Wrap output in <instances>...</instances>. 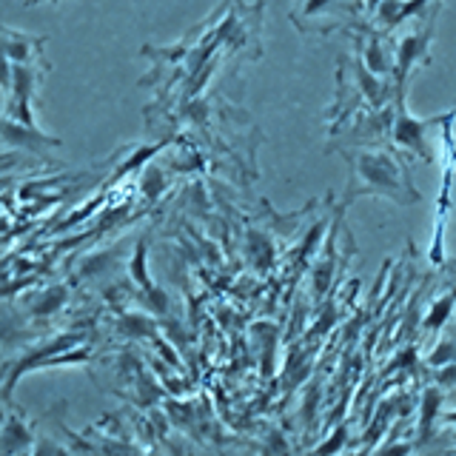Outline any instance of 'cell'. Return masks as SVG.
<instances>
[{
  "label": "cell",
  "instance_id": "cell-6",
  "mask_svg": "<svg viewBox=\"0 0 456 456\" xmlns=\"http://www.w3.org/2000/svg\"><path fill=\"white\" fill-rule=\"evenodd\" d=\"M448 419H451V422H456V413H451V417H448Z\"/></svg>",
  "mask_w": 456,
  "mask_h": 456
},
{
  "label": "cell",
  "instance_id": "cell-7",
  "mask_svg": "<svg viewBox=\"0 0 456 456\" xmlns=\"http://www.w3.org/2000/svg\"><path fill=\"white\" fill-rule=\"evenodd\" d=\"M28 4H37V0H28Z\"/></svg>",
  "mask_w": 456,
  "mask_h": 456
},
{
  "label": "cell",
  "instance_id": "cell-5",
  "mask_svg": "<svg viewBox=\"0 0 456 456\" xmlns=\"http://www.w3.org/2000/svg\"><path fill=\"white\" fill-rule=\"evenodd\" d=\"M379 4H382V0H365V9H368V14H374V12L379 9Z\"/></svg>",
  "mask_w": 456,
  "mask_h": 456
},
{
  "label": "cell",
  "instance_id": "cell-4",
  "mask_svg": "<svg viewBox=\"0 0 456 456\" xmlns=\"http://www.w3.org/2000/svg\"><path fill=\"white\" fill-rule=\"evenodd\" d=\"M328 4H331V0H303V4H299V9H303V14H317L320 9H325Z\"/></svg>",
  "mask_w": 456,
  "mask_h": 456
},
{
  "label": "cell",
  "instance_id": "cell-2",
  "mask_svg": "<svg viewBox=\"0 0 456 456\" xmlns=\"http://www.w3.org/2000/svg\"><path fill=\"white\" fill-rule=\"evenodd\" d=\"M442 120H445V114H442V118H434V120H417V118H411L408 109H405V89H396V114H394L391 137H394L403 149H408L411 154L422 157L425 163H431V160H434V151L428 149V137H425V132H428L431 126L442 123Z\"/></svg>",
  "mask_w": 456,
  "mask_h": 456
},
{
  "label": "cell",
  "instance_id": "cell-1",
  "mask_svg": "<svg viewBox=\"0 0 456 456\" xmlns=\"http://www.w3.org/2000/svg\"><path fill=\"white\" fill-rule=\"evenodd\" d=\"M351 163L348 200L362 194L391 197L399 206L419 203L422 194L413 189L408 166L391 151H346Z\"/></svg>",
  "mask_w": 456,
  "mask_h": 456
},
{
  "label": "cell",
  "instance_id": "cell-3",
  "mask_svg": "<svg viewBox=\"0 0 456 456\" xmlns=\"http://www.w3.org/2000/svg\"><path fill=\"white\" fill-rule=\"evenodd\" d=\"M431 32H434V26L428 23L422 26L419 32H413L408 35L403 43H399V49H396V89H405V77H408V71L411 66L419 61V57H428V40H431Z\"/></svg>",
  "mask_w": 456,
  "mask_h": 456
}]
</instances>
